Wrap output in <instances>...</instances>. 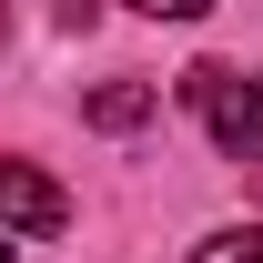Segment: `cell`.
I'll return each mask as SVG.
<instances>
[{"label":"cell","mask_w":263,"mask_h":263,"mask_svg":"<svg viewBox=\"0 0 263 263\" xmlns=\"http://www.w3.org/2000/svg\"><path fill=\"white\" fill-rule=\"evenodd\" d=\"M182 101H193L223 152H263V81L253 71H223V61H193L182 71Z\"/></svg>","instance_id":"1"},{"label":"cell","mask_w":263,"mask_h":263,"mask_svg":"<svg viewBox=\"0 0 263 263\" xmlns=\"http://www.w3.org/2000/svg\"><path fill=\"white\" fill-rule=\"evenodd\" d=\"M193 263H263V223H233V233H202Z\"/></svg>","instance_id":"4"},{"label":"cell","mask_w":263,"mask_h":263,"mask_svg":"<svg viewBox=\"0 0 263 263\" xmlns=\"http://www.w3.org/2000/svg\"><path fill=\"white\" fill-rule=\"evenodd\" d=\"M132 10H152V21H202L213 0H132Z\"/></svg>","instance_id":"5"},{"label":"cell","mask_w":263,"mask_h":263,"mask_svg":"<svg viewBox=\"0 0 263 263\" xmlns=\"http://www.w3.org/2000/svg\"><path fill=\"white\" fill-rule=\"evenodd\" d=\"M0 263H10V233H0Z\"/></svg>","instance_id":"6"},{"label":"cell","mask_w":263,"mask_h":263,"mask_svg":"<svg viewBox=\"0 0 263 263\" xmlns=\"http://www.w3.org/2000/svg\"><path fill=\"white\" fill-rule=\"evenodd\" d=\"M0 223H10V233H61V223H71V202H61V182H51V172L0 162Z\"/></svg>","instance_id":"2"},{"label":"cell","mask_w":263,"mask_h":263,"mask_svg":"<svg viewBox=\"0 0 263 263\" xmlns=\"http://www.w3.org/2000/svg\"><path fill=\"white\" fill-rule=\"evenodd\" d=\"M81 122L91 132H142L152 122V81H101V91L81 101Z\"/></svg>","instance_id":"3"}]
</instances>
